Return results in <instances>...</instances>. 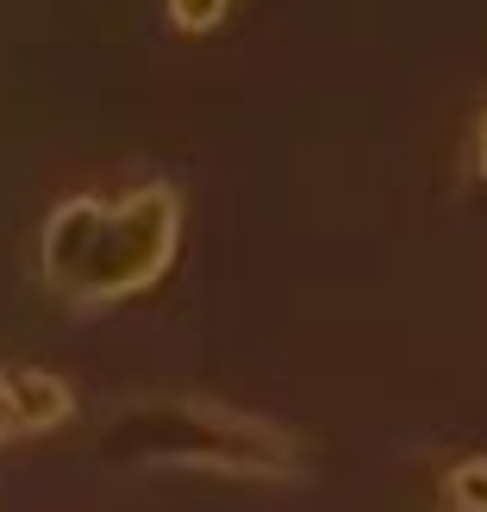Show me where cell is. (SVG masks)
Instances as JSON below:
<instances>
[{
	"instance_id": "cell-1",
	"label": "cell",
	"mask_w": 487,
	"mask_h": 512,
	"mask_svg": "<svg viewBox=\"0 0 487 512\" xmlns=\"http://www.w3.org/2000/svg\"><path fill=\"white\" fill-rule=\"evenodd\" d=\"M182 250V194L169 182H138L119 200L69 194L38 232V275L69 306H113L169 275Z\"/></svg>"
},
{
	"instance_id": "cell-2",
	"label": "cell",
	"mask_w": 487,
	"mask_h": 512,
	"mask_svg": "<svg viewBox=\"0 0 487 512\" xmlns=\"http://www.w3.org/2000/svg\"><path fill=\"white\" fill-rule=\"evenodd\" d=\"M100 444L119 463H150V469H200V475H244V481L300 475V438L288 425L200 394L125 400Z\"/></svg>"
},
{
	"instance_id": "cell-3",
	"label": "cell",
	"mask_w": 487,
	"mask_h": 512,
	"mask_svg": "<svg viewBox=\"0 0 487 512\" xmlns=\"http://www.w3.org/2000/svg\"><path fill=\"white\" fill-rule=\"evenodd\" d=\"M75 419L69 381L44 369H0V438H38Z\"/></svg>"
},
{
	"instance_id": "cell-4",
	"label": "cell",
	"mask_w": 487,
	"mask_h": 512,
	"mask_svg": "<svg viewBox=\"0 0 487 512\" xmlns=\"http://www.w3.org/2000/svg\"><path fill=\"white\" fill-rule=\"evenodd\" d=\"M444 506L487 512V456H463V463L444 469Z\"/></svg>"
},
{
	"instance_id": "cell-5",
	"label": "cell",
	"mask_w": 487,
	"mask_h": 512,
	"mask_svg": "<svg viewBox=\"0 0 487 512\" xmlns=\"http://www.w3.org/2000/svg\"><path fill=\"white\" fill-rule=\"evenodd\" d=\"M225 13H232V0H169V25H175V32H188V38L219 32Z\"/></svg>"
},
{
	"instance_id": "cell-6",
	"label": "cell",
	"mask_w": 487,
	"mask_h": 512,
	"mask_svg": "<svg viewBox=\"0 0 487 512\" xmlns=\"http://www.w3.org/2000/svg\"><path fill=\"white\" fill-rule=\"evenodd\" d=\"M469 157H475V175L487 182V107H481V119H475V138H469Z\"/></svg>"
}]
</instances>
